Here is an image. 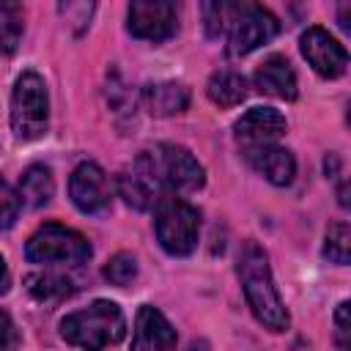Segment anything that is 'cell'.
I'll list each match as a JSON object with an SVG mask.
<instances>
[{"label":"cell","instance_id":"5","mask_svg":"<svg viewBox=\"0 0 351 351\" xmlns=\"http://www.w3.org/2000/svg\"><path fill=\"white\" fill-rule=\"evenodd\" d=\"M25 258L30 263H41V266H77L85 263L90 258V244L82 233L58 225V222H47L41 225L25 244Z\"/></svg>","mask_w":351,"mask_h":351},{"label":"cell","instance_id":"15","mask_svg":"<svg viewBox=\"0 0 351 351\" xmlns=\"http://www.w3.org/2000/svg\"><path fill=\"white\" fill-rule=\"evenodd\" d=\"M143 107L154 118H170L189 107V90L181 82L165 80V82H148L143 88Z\"/></svg>","mask_w":351,"mask_h":351},{"label":"cell","instance_id":"19","mask_svg":"<svg viewBox=\"0 0 351 351\" xmlns=\"http://www.w3.org/2000/svg\"><path fill=\"white\" fill-rule=\"evenodd\" d=\"M27 291L38 302H60L77 291V280L69 274H52V271H36L27 274Z\"/></svg>","mask_w":351,"mask_h":351},{"label":"cell","instance_id":"8","mask_svg":"<svg viewBox=\"0 0 351 351\" xmlns=\"http://www.w3.org/2000/svg\"><path fill=\"white\" fill-rule=\"evenodd\" d=\"M178 27V8L170 0H134L129 5V33L143 41H165Z\"/></svg>","mask_w":351,"mask_h":351},{"label":"cell","instance_id":"16","mask_svg":"<svg viewBox=\"0 0 351 351\" xmlns=\"http://www.w3.org/2000/svg\"><path fill=\"white\" fill-rule=\"evenodd\" d=\"M118 195H121L132 208H137V211H148V208H154V206L159 203V197H165L134 165L118 176Z\"/></svg>","mask_w":351,"mask_h":351},{"label":"cell","instance_id":"1","mask_svg":"<svg viewBox=\"0 0 351 351\" xmlns=\"http://www.w3.org/2000/svg\"><path fill=\"white\" fill-rule=\"evenodd\" d=\"M239 280L247 296V304L252 315L269 329V332H285L291 324V315L282 304V296L274 285L269 255L255 241H247L239 255Z\"/></svg>","mask_w":351,"mask_h":351},{"label":"cell","instance_id":"23","mask_svg":"<svg viewBox=\"0 0 351 351\" xmlns=\"http://www.w3.org/2000/svg\"><path fill=\"white\" fill-rule=\"evenodd\" d=\"M19 208H22V197H19V192H16L5 178H0V230L11 228V225L16 222Z\"/></svg>","mask_w":351,"mask_h":351},{"label":"cell","instance_id":"6","mask_svg":"<svg viewBox=\"0 0 351 351\" xmlns=\"http://www.w3.org/2000/svg\"><path fill=\"white\" fill-rule=\"evenodd\" d=\"M11 126L19 140H36L49 126L47 85L36 71H25L11 93Z\"/></svg>","mask_w":351,"mask_h":351},{"label":"cell","instance_id":"2","mask_svg":"<svg viewBox=\"0 0 351 351\" xmlns=\"http://www.w3.org/2000/svg\"><path fill=\"white\" fill-rule=\"evenodd\" d=\"M134 167L162 192V195H181V192H197L206 184L203 165L176 143H159L154 148L140 151L134 159Z\"/></svg>","mask_w":351,"mask_h":351},{"label":"cell","instance_id":"17","mask_svg":"<svg viewBox=\"0 0 351 351\" xmlns=\"http://www.w3.org/2000/svg\"><path fill=\"white\" fill-rule=\"evenodd\" d=\"M206 93H208V99L217 107H236L247 96V80L239 71L222 69V71H214L211 74V80L206 85Z\"/></svg>","mask_w":351,"mask_h":351},{"label":"cell","instance_id":"20","mask_svg":"<svg viewBox=\"0 0 351 351\" xmlns=\"http://www.w3.org/2000/svg\"><path fill=\"white\" fill-rule=\"evenodd\" d=\"M22 5L0 3V55H11L22 38Z\"/></svg>","mask_w":351,"mask_h":351},{"label":"cell","instance_id":"9","mask_svg":"<svg viewBox=\"0 0 351 351\" xmlns=\"http://www.w3.org/2000/svg\"><path fill=\"white\" fill-rule=\"evenodd\" d=\"M69 195L82 214H104L110 211V203H112L110 176L96 162H82L74 167L69 178Z\"/></svg>","mask_w":351,"mask_h":351},{"label":"cell","instance_id":"3","mask_svg":"<svg viewBox=\"0 0 351 351\" xmlns=\"http://www.w3.org/2000/svg\"><path fill=\"white\" fill-rule=\"evenodd\" d=\"M60 335L66 343L82 348V351H104L107 346H115L126 335V318L115 302L99 299L88 304L85 310L69 313L60 321Z\"/></svg>","mask_w":351,"mask_h":351},{"label":"cell","instance_id":"11","mask_svg":"<svg viewBox=\"0 0 351 351\" xmlns=\"http://www.w3.org/2000/svg\"><path fill=\"white\" fill-rule=\"evenodd\" d=\"M233 129H236V140L244 148H258V145L277 143L285 134L288 123L274 107H252L236 121Z\"/></svg>","mask_w":351,"mask_h":351},{"label":"cell","instance_id":"4","mask_svg":"<svg viewBox=\"0 0 351 351\" xmlns=\"http://www.w3.org/2000/svg\"><path fill=\"white\" fill-rule=\"evenodd\" d=\"M156 208V219H154V230H156V241L159 247L173 255V258H184L197 247V233H200V214L192 203H186L178 195H165L159 197Z\"/></svg>","mask_w":351,"mask_h":351},{"label":"cell","instance_id":"21","mask_svg":"<svg viewBox=\"0 0 351 351\" xmlns=\"http://www.w3.org/2000/svg\"><path fill=\"white\" fill-rule=\"evenodd\" d=\"M351 255V230L346 222H335L326 230V244H324V258H329L337 266H346Z\"/></svg>","mask_w":351,"mask_h":351},{"label":"cell","instance_id":"25","mask_svg":"<svg viewBox=\"0 0 351 351\" xmlns=\"http://www.w3.org/2000/svg\"><path fill=\"white\" fill-rule=\"evenodd\" d=\"M335 343H337V351L351 348V343H348V302H340L335 310Z\"/></svg>","mask_w":351,"mask_h":351},{"label":"cell","instance_id":"27","mask_svg":"<svg viewBox=\"0 0 351 351\" xmlns=\"http://www.w3.org/2000/svg\"><path fill=\"white\" fill-rule=\"evenodd\" d=\"M8 285H11V277H8V266H5V261H3V255H0V296L8 291Z\"/></svg>","mask_w":351,"mask_h":351},{"label":"cell","instance_id":"13","mask_svg":"<svg viewBox=\"0 0 351 351\" xmlns=\"http://www.w3.org/2000/svg\"><path fill=\"white\" fill-rule=\"evenodd\" d=\"M247 162L252 165V170H258L266 181H271L274 186H288L296 176V159L288 148L282 145H258V148H244Z\"/></svg>","mask_w":351,"mask_h":351},{"label":"cell","instance_id":"24","mask_svg":"<svg viewBox=\"0 0 351 351\" xmlns=\"http://www.w3.org/2000/svg\"><path fill=\"white\" fill-rule=\"evenodd\" d=\"M233 8L230 3H206L203 5V16H206V33L211 38H217L228 25H230V16H233Z\"/></svg>","mask_w":351,"mask_h":351},{"label":"cell","instance_id":"10","mask_svg":"<svg viewBox=\"0 0 351 351\" xmlns=\"http://www.w3.org/2000/svg\"><path fill=\"white\" fill-rule=\"evenodd\" d=\"M299 49H302L304 60L313 66V71L326 77V80L340 77L348 66L346 47L335 36H329L324 27H307L299 38Z\"/></svg>","mask_w":351,"mask_h":351},{"label":"cell","instance_id":"7","mask_svg":"<svg viewBox=\"0 0 351 351\" xmlns=\"http://www.w3.org/2000/svg\"><path fill=\"white\" fill-rule=\"evenodd\" d=\"M228 27H230L228 52L233 58H241V55H250L252 49L269 44L277 36L280 22L269 8L255 5V3H244V5L233 8V16H230Z\"/></svg>","mask_w":351,"mask_h":351},{"label":"cell","instance_id":"14","mask_svg":"<svg viewBox=\"0 0 351 351\" xmlns=\"http://www.w3.org/2000/svg\"><path fill=\"white\" fill-rule=\"evenodd\" d=\"M255 88L266 96L274 99H296V74L288 63L285 55H269L258 69H255Z\"/></svg>","mask_w":351,"mask_h":351},{"label":"cell","instance_id":"26","mask_svg":"<svg viewBox=\"0 0 351 351\" xmlns=\"http://www.w3.org/2000/svg\"><path fill=\"white\" fill-rule=\"evenodd\" d=\"M16 346H19L16 326H14L11 315L5 310H0V351H14Z\"/></svg>","mask_w":351,"mask_h":351},{"label":"cell","instance_id":"22","mask_svg":"<svg viewBox=\"0 0 351 351\" xmlns=\"http://www.w3.org/2000/svg\"><path fill=\"white\" fill-rule=\"evenodd\" d=\"M104 277H107L112 285H118V288L132 285V282L137 280V261H134L129 252H118V255H112V258L107 261Z\"/></svg>","mask_w":351,"mask_h":351},{"label":"cell","instance_id":"12","mask_svg":"<svg viewBox=\"0 0 351 351\" xmlns=\"http://www.w3.org/2000/svg\"><path fill=\"white\" fill-rule=\"evenodd\" d=\"M132 351H176V329L154 304L137 310Z\"/></svg>","mask_w":351,"mask_h":351},{"label":"cell","instance_id":"18","mask_svg":"<svg viewBox=\"0 0 351 351\" xmlns=\"http://www.w3.org/2000/svg\"><path fill=\"white\" fill-rule=\"evenodd\" d=\"M55 195V181H52V170L44 167V165H30L22 178H19V197L33 206V208H41L52 200Z\"/></svg>","mask_w":351,"mask_h":351}]
</instances>
